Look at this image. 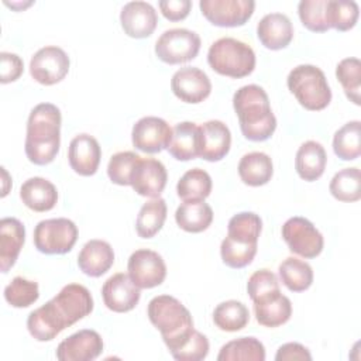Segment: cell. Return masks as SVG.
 <instances>
[{"label": "cell", "mask_w": 361, "mask_h": 361, "mask_svg": "<svg viewBox=\"0 0 361 361\" xmlns=\"http://www.w3.org/2000/svg\"><path fill=\"white\" fill-rule=\"evenodd\" d=\"M172 357L178 361H200L209 354V340L204 334L195 330L190 336L172 353Z\"/></svg>", "instance_id": "44"}, {"label": "cell", "mask_w": 361, "mask_h": 361, "mask_svg": "<svg viewBox=\"0 0 361 361\" xmlns=\"http://www.w3.org/2000/svg\"><path fill=\"white\" fill-rule=\"evenodd\" d=\"M212 192V178L200 168L186 171L176 185V193L183 202L204 200Z\"/></svg>", "instance_id": "34"}, {"label": "cell", "mask_w": 361, "mask_h": 361, "mask_svg": "<svg viewBox=\"0 0 361 361\" xmlns=\"http://www.w3.org/2000/svg\"><path fill=\"white\" fill-rule=\"evenodd\" d=\"M358 4L353 0H327V21L337 31L351 30L358 20Z\"/></svg>", "instance_id": "39"}, {"label": "cell", "mask_w": 361, "mask_h": 361, "mask_svg": "<svg viewBox=\"0 0 361 361\" xmlns=\"http://www.w3.org/2000/svg\"><path fill=\"white\" fill-rule=\"evenodd\" d=\"M200 37L188 28H171L164 31L155 42L157 56L169 65L192 61L200 49Z\"/></svg>", "instance_id": "9"}, {"label": "cell", "mask_w": 361, "mask_h": 361, "mask_svg": "<svg viewBox=\"0 0 361 361\" xmlns=\"http://www.w3.org/2000/svg\"><path fill=\"white\" fill-rule=\"evenodd\" d=\"M24 240L25 228L18 219L4 217L0 220V269L3 274L16 264Z\"/></svg>", "instance_id": "23"}, {"label": "cell", "mask_w": 361, "mask_h": 361, "mask_svg": "<svg viewBox=\"0 0 361 361\" xmlns=\"http://www.w3.org/2000/svg\"><path fill=\"white\" fill-rule=\"evenodd\" d=\"M286 85L299 104L310 111L326 109L331 102V90L324 72L309 63L295 66L288 78Z\"/></svg>", "instance_id": "6"}, {"label": "cell", "mask_w": 361, "mask_h": 361, "mask_svg": "<svg viewBox=\"0 0 361 361\" xmlns=\"http://www.w3.org/2000/svg\"><path fill=\"white\" fill-rule=\"evenodd\" d=\"M275 360L276 361H295V360L310 361L312 354L300 343H285L278 348L275 354Z\"/></svg>", "instance_id": "47"}, {"label": "cell", "mask_w": 361, "mask_h": 361, "mask_svg": "<svg viewBox=\"0 0 361 361\" xmlns=\"http://www.w3.org/2000/svg\"><path fill=\"white\" fill-rule=\"evenodd\" d=\"M158 7L165 18L169 21H179L188 17L192 1L190 0H161L158 3Z\"/></svg>", "instance_id": "46"}, {"label": "cell", "mask_w": 361, "mask_h": 361, "mask_svg": "<svg viewBox=\"0 0 361 361\" xmlns=\"http://www.w3.org/2000/svg\"><path fill=\"white\" fill-rule=\"evenodd\" d=\"M103 351L102 336L90 329L79 330L65 340L56 348L59 361H92Z\"/></svg>", "instance_id": "17"}, {"label": "cell", "mask_w": 361, "mask_h": 361, "mask_svg": "<svg viewBox=\"0 0 361 361\" xmlns=\"http://www.w3.org/2000/svg\"><path fill=\"white\" fill-rule=\"evenodd\" d=\"M200 127V154L202 159L216 162L223 159L231 147V133L220 120H209Z\"/></svg>", "instance_id": "21"}, {"label": "cell", "mask_w": 361, "mask_h": 361, "mask_svg": "<svg viewBox=\"0 0 361 361\" xmlns=\"http://www.w3.org/2000/svg\"><path fill=\"white\" fill-rule=\"evenodd\" d=\"M102 296L107 309L116 313H126L137 306L141 298V290L131 281L128 274L118 272L111 275L103 283Z\"/></svg>", "instance_id": "16"}, {"label": "cell", "mask_w": 361, "mask_h": 361, "mask_svg": "<svg viewBox=\"0 0 361 361\" xmlns=\"http://www.w3.org/2000/svg\"><path fill=\"white\" fill-rule=\"evenodd\" d=\"M326 164L327 155L324 147L320 142L309 140L298 148L295 158V169L303 180H317L323 175Z\"/></svg>", "instance_id": "27"}, {"label": "cell", "mask_w": 361, "mask_h": 361, "mask_svg": "<svg viewBox=\"0 0 361 361\" xmlns=\"http://www.w3.org/2000/svg\"><path fill=\"white\" fill-rule=\"evenodd\" d=\"M166 149L178 161L197 158L200 154V127L192 121L175 124Z\"/></svg>", "instance_id": "25"}, {"label": "cell", "mask_w": 361, "mask_h": 361, "mask_svg": "<svg viewBox=\"0 0 361 361\" xmlns=\"http://www.w3.org/2000/svg\"><path fill=\"white\" fill-rule=\"evenodd\" d=\"M213 322L223 331H238L248 324L250 312L240 300H226L214 307Z\"/></svg>", "instance_id": "35"}, {"label": "cell", "mask_w": 361, "mask_h": 361, "mask_svg": "<svg viewBox=\"0 0 361 361\" xmlns=\"http://www.w3.org/2000/svg\"><path fill=\"white\" fill-rule=\"evenodd\" d=\"M202 14L217 27H240L252 16L255 1L252 0H202Z\"/></svg>", "instance_id": "13"}, {"label": "cell", "mask_w": 361, "mask_h": 361, "mask_svg": "<svg viewBox=\"0 0 361 361\" xmlns=\"http://www.w3.org/2000/svg\"><path fill=\"white\" fill-rule=\"evenodd\" d=\"M274 173V165L269 155L261 151L248 152L238 162V175L248 186H262L268 183Z\"/></svg>", "instance_id": "28"}, {"label": "cell", "mask_w": 361, "mask_h": 361, "mask_svg": "<svg viewBox=\"0 0 361 361\" xmlns=\"http://www.w3.org/2000/svg\"><path fill=\"white\" fill-rule=\"evenodd\" d=\"M23 203L34 212H48L58 202V192L52 182L45 178L34 176L27 179L20 188Z\"/></svg>", "instance_id": "26"}, {"label": "cell", "mask_w": 361, "mask_h": 361, "mask_svg": "<svg viewBox=\"0 0 361 361\" xmlns=\"http://www.w3.org/2000/svg\"><path fill=\"white\" fill-rule=\"evenodd\" d=\"M120 23L128 37L147 38L154 32L158 16L155 8L147 1H128L120 11Z\"/></svg>", "instance_id": "19"}, {"label": "cell", "mask_w": 361, "mask_h": 361, "mask_svg": "<svg viewBox=\"0 0 361 361\" xmlns=\"http://www.w3.org/2000/svg\"><path fill=\"white\" fill-rule=\"evenodd\" d=\"M148 319L159 330L169 353L176 350L193 331L190 312L180 300L169 295H158L148 303Z\"/></svg>", "instance_id": "5"}, {"label": "cell", "mask_w": 361, "mask_h": 361, "mask_svg": "<svg viewBox=\"0 0 361 361\" xmlns=\"http://www.w3.org/2000/svg\"><path fill=\"white\" fill-rule=\"evenodd\" d=\"M171 89L179 100L197 104L209 97L212 82L202 69L196 66H185L173 73Z\"/></svg>", "instance_id": "15"}, {"label": "cell", "mask_w": 361, "mask_h": 361, "mask_svg": "<svg viewBox=\"0 0 361 361\" xmlns=\"http://www.w3.org/2000/svg\"><path fill=\"white\" fill-rule=\"evenodd\" d=\"M176 224L188 233H202L213 221V210L204 200L183 202L175 212Z\"/></svg>", "instance_id": "29"}, {"label": "cell", "mask_w": 361, "mask_h": 361, "mask_svg": "<svg viewBox=\"0 0 361 361\" xmlns=\"http://www.w3.org/2000/svg\"><path fill=\"white\" fill-rule=\"evenodd\" d=\"M247 292L254 303L262 302L271 296L281 293L276 275L269 269L255 271L247 282Z\"/></svg>", "instance_id": "43"}, {"label": "cell", "mask_w": 361, "mask_h": 361, "mask_svg": "<svg viewBox=\"0 0 361 361\" xmlns=\"http://www.w3.org/2000/svg\"><path fill=\"white\" fill-rule=\"evenodd\" d=\"M330 193L340 202H357L361 197V176L357 166L338 171L330 180Z\"/></svg>", "instance_id": "37"}, {"label": "cell", "mask_w": 361, "mask_h": 361, "mask_svg": "<svg viewBox=\"0 0 361 361\" xmlns=\"http://www.w3.org/2000/svg\"><path fill=\"white\" fill-rule=\"evenodd\" d=\"M361 123L353 120L340 127L333 137V151L343 161L357 159L361 154L360 147Z\"/></svg>", "instance_id": "36"}, {"label": "cell", "mask_w": 361, "mask_h": 361, "mask_svg": "<svg viewBox=\"0 0 361 361\" xmlns=\"http://www.w3.org/2000/svg\"><path fill=\"white\" fill-rule=\"evenodd\" d=\"M172 137V128L169 124L155 116H147L140 118L131 131L133 145L147 154L161 152L168 148V144Z\"/></svg>", "instance_id": "14"}, {"label": "cell", "mask_w": 361, "mask_h": 361, "mask_svg": "<svg viewBox=\"0 0 361 361\" xmlns=\"http://www.w3.org/2000/svg\"><path fill=\"white\" fill-rule=\"evenodd\" d=\"M140 158L141 157L133 151H121L111 155L107 165L110 180L120 186H131V176Z\"/></svg>", "instance_id": "42"}, {"label": "cell", "mask_w": 361, "mask_h": 361, "mask_svg": "<svg viewBox=\"0 0 361 361\" xmlns=\"http://www.w3.org/2000/svg\"><path fill=\"white\" fill-rule=\"evenodd\" d=\"M262 230V220L252 212H241L228 220L227 235L221 241L220 255L223 262L234 269H240L252 262L258 237Z\"/></svg>", "instance_id": "4"}, {"label": "cell", "mask_w": 361, "mask_h": 361, "mask_svg": "<svg viewBox=\"0 0 361 361\" xmlns=\"http://www.w3.org/2000/svg\"><path fill=\"white\" fill-rule=\"evenodd\" d=\"M102 158V149L97 140L90 134H78L72 138L68 149L71 168L82 175L92 176L97 172Z\"/></svg>", "instance_id": "20"}, {"label": "cell", "mask_w": 361, "mask_h": 361, "mask_svg": "<svg viewBox=\"0 0 361 361\" xmlns=\"http://www.w3.org/2000/svg\"><path fill=\"white\" fill-rule=\"evenodd\" d=\"M233 107L243 135L250 141H265L276 128L267 92L258 85L241 86L233 96Z\"/></svg>", "instance_id": "3"}, {"label": "cell", "mask_w": 361, "mask_h": 361, "mask_svg": "<svg viewBox=\"0 0 361 361\" xmlns=\"http://www.w3.org/2000/svg\"><path fill=\"white\" fill-rule=\"evenodd\" d=\"M336 76L340 80L345 96L354 104H360L361 62L358 58H344L336 66Z\"/></svg>", "instance_id": "38"}, {"label": "cell", "mask_w": 361, "mask_h": 361, "mask_svg": "<svg viewBox=\"0 0 361 361\" xmlns=\"http://www.w3.org/2000/svg\"><path fill=\"white\" fill-rule=\"evenodd\" d=\"M128 276L140 289H151L161 285L166 276L164 258L152 250H135L127 264Z\"/></svg>", "instance_id": "12"}, {"label": "cell", "mask_w": 361, "mask_h": 361, "mask_svg": "<svg viewBox=\"0 0 361 361\" xmlns=\"http://www.w3.org/2000/svg\"><path fill=\"white\" fill-rule=\"evenodd\" d=\"M168 173L164 164L155 158H140L133 176L131 186L135 193L145 197H159L165 189Z\"/></svg>", "instance_id": "18"}, {"label": "cell", "mask_w": 361, "mask_h": 361, "mask_svg": "<svg viewBox=\"0 0 361 361\" xmlns=\"http://www.w3.org/2000/svg\"><path fill=\"white\" fill-rule=\"evenodd\" d=\"M0 82L1 83H10L17 80L23 71H24V63L23 59L17 54L11 52H0Z\"/></svg>", "instance_id": "45"}, {"label": "cell", "mask_w": 361, "mask_h": 361, "mask_svg": "<svg viewBox=\"0 0 361 361\" xmlns=\"http://www.w3.org/2000/svg\"><path fill=\"white\" fill-rule=\"evenodd\" d=\"M257 37L259 42L272 51L286 48L293 38V27L286 14H265L257 25Z\"/></svg>", "instance_id": "22"}, {"label": "cell", "mask_w": 361, "mask_h": 361, "mask_svg": "<svg viewBox=\"0 0 361 361\" xmlns=\"http://www.w3.org/2000/svg\"><path fill=\"white\" fill-rule=\"evenodd\" d=\"M282 238L293 254L303 258H316L323 251L324 238L312 221L295 216L282 226Z\"/></svg>", "instance_id": "10"}, {"label": "cell", "mask_w": 361, "mask_h": 361, "mask_svg": "<svg viewBox=\"0 0 361 361\" xmlns=\"http://www.w3.org/2000/svg\"><path fill=\"white\" fill-rule=\"evenodd\" d=\"M298 14L302 24L313 32L330 30L327 21V0H302L298 4Z\"/></svg>", "instance_id": "41"}, {"label": "cell", "mask_w": 361, "mask_h": 361, "mask_svg": "<svg viewBox=\"0 0 361 361\" xmlns=\"http://www.w3.org/2000/svg\"><path fill=\"white\" fill-rule=\"evenodd\" d=\"M255 319L261 326L278 327L285 324L292 316V303L288 296L278 293L262 302L254 303Z\"/></svg>", "instance_id": "30"}, {"label": "cell", "mask_w": 361, "mask_h": 361, "mask_svg": "<svg viewBox=\"0 0 361 361\" xmlns=\"http://www.w3.org/2000/svg\"><path fill=\"white\" fill-rule=\"evenodd\" d=\"M114 264V251L107 241L103 240H90L87 241L79 255L78 265L80 271L87 276H102L106 274Z\"/></svg>", "instance_id": "24"}, {"label": "cell", "mask_w": 361, "mask_h": 361, "mask_svg": "<svg viewBox=\"0 0 361 361\" xmlns=\"http://www.w3.org/2000/svg\"><path fill=\"white\" fill-rule=\"evenodd\" d=\"M92 310L93 298L89 289L80 283H68L51 300L28 314L27 329L37 341H51Z\"/></svg>", "instance_id": "1"}, {"label": "cell", "mask_w": 361, "mask_h": 361, "mask_svg": "<svg viewBox=\"0 0 361 361\" xmlns=\"http://www.w3.org/2000/svg\"><path fill=\"white\" fill-rule=\"evenodd\" d=\"M166 203L162 197H154L144 203L135 220V230L141 238L154 237L164 226L166 219Z\"/></svg>", "instance_id": "32"}, {"label": "cell", "mask_w": 361, "mask_h": 361, "mask_svg": "<svg viewBox=\"0 0 361 361\" xmlns=\"http://www.w3.org/2000/svg\"><path fill=\"white\" fill-rule=\"evenodd\" d=\"M219 361H264L265 347L255 337H240L226 343L217 355Z\"/></svg>", "instance_id": "31"}, {"label": "cell", "mask_w": 361, "mask_h": 361, "mask_svg": "<svg viewBox=\"0 0 361 361\" xmlns=\"http://www.w3.org/2000/svg\"><path fill=\"white\" fill-rule=\"evenodd\" d=\"M78 240L76 224L65 217L41 220L34 228V245L47 255L69 252Z\"/></svg>", "instance_id": "8"}, {"label": "cell", "mask_w": 361, "mask_h": 361, "mask_svg": "<svg viewBox=\"0 0 361 361\" xmlns=\"http://www.w3.org/2000/svg\"><path fill=\"white\" fill-rule=\"evenodd\" d=\"M69 65V56L62 48L47 45L31 56L30 73L38 83L51 86L61 82L68 75Z\"/></svg>", "instance_id": "11"}, {"label": "cell", "mask_w": 361, "mask_h": 361, "mask_svg": "<svg viewBox=\"0 0 361 361\" xmlns=\"http://www.w3.org/2000/svg\"><path fill=\"white\" fill-rule=\"evenodd\" d=\"M207 62L219 75L238 79L248 76L254 71L255 52L240 39L223 37L210 45Z\"/></svg>", "instance_id": "7"}, {"label": "cell", "mask_w": 361, "mask_h": 361, "mask_svg": "<svg viewBox=\"0 0 361 361\" xmlns=\"http://www.w3.org/2000/svg\"><path fill=\"white\" fill-rule=\"evenodd\" d=\"M278 271L282 283L292 292H303L313 283V269L303 259L288 257L279 264Z\"/></svg>", "instance_id": "33"}, {"label": "cell", "mask_w": 361, "mask_h": 361, "mask_svg": "<svg viewBox=\"0 0 361 361\" xmlns=\"http://www.w3.org/2000/svg\"><path fill=\"white\" fill-rule=\"evenodd\" d=\"M61 110L52 103L37 104L27 120L25 155L35 165L51 164L61 145Z\"/></svg>", "instance_id": "2"}, {"label": "cell", "mask_w": 361, "mask_h": 361, "mask_svg": "<svg viewBox=\"0 0 361 361\" xmlns=\"http://www.w3.org/2000/svg\"><path fill=\"white\" fill-rule=\"evenodd\" d=\"M38 298V283L23 276H16L4 288V299L13 307H28L35 303Z\"/></svg>", "instance_id": "40"}]
</instances>
